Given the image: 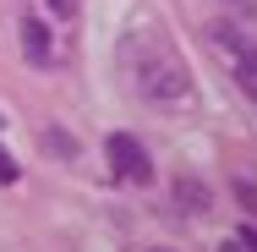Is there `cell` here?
<instances>
[{
	"label": "cell",
	"instance_id": "obj_1",
	"mask_svg": "<svg viewBox=\"0 0 257 252\" xmlns=\"http://www.w3.org/2000/svg\"><path fill=\"white\" fill-rule=\"evenodd\" d=\"M120 60L137 82V94L154 104H186L192 99V66L159 39L154 28H132L126 44H120Z\"/></svg>",
	"mask_w": 257,
	"mask_h": 252
},
{
	"label": "cell",
	"instance_id": "obj_2",
	"mask_svg": "<svg viewBox=\"0 0 257 252\" xmlns=\"http://www.w3.org/2000/svg\"><path fill=\"white\" fill-rule=\"evenodd\" d=\"M104 153H109V170H115L120 181H132V187H148V181H154V159H148V148H143L132 132H109Z\"/></svg>",
	"mask_w": 257,
	"mask_h": 252
},
{
	"label": "cell",
	"instance_id": "obj_3",
	"mask_svg": "<svg viewBox=\"0 0 257 252\" xmlns=\"http://www.w3.org/2000/svg\"><path fill=\"white\" fill-rule=\"evenodd\" d=\"M22 55H28V66H50L55 60V33L44 17H22Z\"/></svg>",
	"mask_w": 257,
	"mask_h": 252
},
{
	"label": "cell",
	"instance_id": "obj_4",
	"mask_svg": "<svg viewBox=\"0 0 257 252\" xmlns=\"http://www.w3.org/2000/svg\"><path fill=\"white\" fill-rule=\"evenodd\" d=\"M170 198H175V208H181V214H192V219H197V214H208V208H213V187H208V181H197V176H175Z\"/></svg>",
	"mask_w": 257,
	"mask_h": 252
},
{
	"label": "cell",
	"instance_id": "obj_5",
	"mask_svg": "<svg viewBox=\"0 0 257 252\" xmlns=\"http://www.w3.org/2000/svg\"><path fill=\"white\" fill-rule=\"evenodd\" d=\"M235 82L257 99V44H252V39H246V50L235 55Z\"/></svg>",
	"mask_w": 257,
	"mask_h": 252
},
{
	"label": "cell",
	"instance_id": "obj_6",
	"mask_svg": "<svg viewBox=\"0 0 257 252\" xmlns=\"http://www.w3.org/2000/svg\"><path fill=\"white\" fill-rule=\"evenodd\" d=\"M208 39H213L219 50L230 55V60H235V55L246 50V39H241V28H230V22H213V28H208Z\"/></svg>",
	"mask_w": 257,
	"mask_h": 252
},
{
	"label": "cell",
	"instance_id": "obj_7",
	"mask_svg": "<svg viewBox=\"0 0 257 252\" xmlns=\"http://www.w3.org/2000/svg\"><path fill=\"white\" fill-rule=\"evenodd\" d=\"M44 148H55V153H66V159H71V153H77V143H71L66 132H44Z\"/></svg>",
	"mask_w": 257,
	"mask_h": 252
},
{
	"label": "cell",
	"instance_id": "obj_8",
	"mask_svg": "<svg viewBox=\"0 0 257 252\" xmlns=\"http://www.w3.org/2000/svg\"><path fill=\"white\" fill-rule=\"evenodd\" d=\"M230 192L246 203V214H257V187H252V181H230Z\"/></svg>",
	"mask_w": 257,
	"mask_h": 252
},
{
	"label": "cell",
	"instance_id": "obj_9",
	"mask_svg": "<svg viewBox=\"0 0 257 252\" xmlns=\"http://www.w3.org/2000/svg\"><path fill=\"white\" fill-rule=\"evenodd\" d=\"M17 176H22V164H17V159H11V153L0 148V181H6V187H11V181H17Z\"/></svg>",
	"mask_w": 257,
	"mask_h": 252
},
{
	"label": "cell",
	"instance_id": "obj_10",
	"mask_svg": "<svg viewBox=\"0 0 257 252\" xmlns=\"http://www.w3.org/2000/svg\"><path fill=\"white\" fill-rule=\"evenodd\" d=\"M50 11L55 17H77V0H50Z\"/></svg>",
	"mask_w": 257,
	"mask_h": 252
},
{
	"label": "cell",
	"instance_id": "obj_11",
	"mask_svg": "<svg viewBox=\"0 0 257 252\" xmlns=\"http://www.w3.org/2000/svg\"><path fill=\"white\" fill-rule=\"evenodd\" d=\"M235 241H241V247H246V252H257V225H246V230H241Z\"/></svg>",
	"mask_w": 257,
	"mask_h": 252
},
{
	"label": "cell",
	"instance_id": "obj_12",
	"mask_svg": "<svg viewBox=\"0 0 257 252\" xmlns=\"http://www.w3.org/2000/svg\"><path fill=\"white\" fill-rule=\"evenodd\" d=\"M230 6H235V11H257V0H230Z\"/></svg>",
	"mask_w": 257,
	"mask_h": 252
},
{
	"label": "cell",
	"instance_id": "obj_13",
	"mask_svg": "<svg viewBox=\"0 0 257 252\" xmlns=\"http://www.w3.org/2000/svg\"><path fill=\"white\" fill-rule=\"evenodd\" d=\"M219 252H246V247H241V241H224V247H219Z\"/></svg>",
	"mask_w": 257,
	"mask_h": 252
},
{
	"label": "cell",
	"instance_id": "obj_14",
	"mask_svg": "<svg viewBox=\"0 0 257 252\" xmlns=\"http://www.w3.org/2000/svg\"><path fill=\"white\" fill-rule=\"evenodd\" d=\"M148 252H175V247H148Z\"/></svg>",
	"mask_w": 257,
	"mask_h": 252
}]
</instances>
